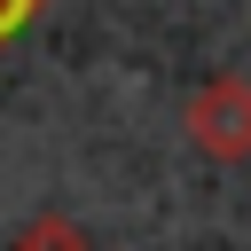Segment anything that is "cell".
<instances>
[{
    "label": "cell",
    "instance_id": "1",
    "mask_svg": "<svg viewBox=\"0 0 251 251\" xmlns=\"http://www.w3.org/2000/svg\"><path fill=\"white\" fill-rule=\"evenodd\" d=\"M180 126H188V149H196V157H212V165H243V157H251V78H243V71L204 78V86L188 94Z\"/></svg>",
    "mask_w": 251,
    "mask_h": 251
},
{
    "label": "cell",
    "instance_id": "2",
    "mask_svg": "<svg viewBox=\"0 0 251 251\" xmlns=\"http://www.w3.org/2000/svg\"><path fill=\"white\" fill-rule=\"evenodd\" d=\"M8 251H94V235H86L71 212H31V220L8 235Z\"/></svg>",
    "mask_w": 251,
    "mask_h": 251
},
{
    "label": "cell",
    "instance_id": "3",
    "mask_svg": "<svg viewBox=\"0 0 251 251\" xmlns=\"http://www.w3.org/2000/svg\"><path fill=\"white\" fill-rule=\"evenodd\" d=\"M31 8H39V0H0V39H8V31H16V24L31 16Z\"/></svg>",
    "mask_w": 251,
    "mask_h": 251
}]
</instances>
